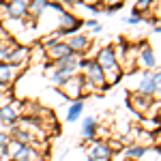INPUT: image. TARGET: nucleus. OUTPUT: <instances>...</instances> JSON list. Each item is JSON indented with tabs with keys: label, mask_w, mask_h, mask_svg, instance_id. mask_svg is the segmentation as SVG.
Masks as SVG:
<instances>
[{
	"label": "nucleus",
	"mask_w": 161,
	"mask_h": 161,
	"mask_svg": "<svg viewBox=\"0 0 161 161\" xmlns=\"http://www.w3.org/2000/svg\"><path fill=\"white\" fill-rule=\"evenodd\" d=\"M77 67H84V69H86V75H84V77L92 84V88L97 86V88H101V90H103V88H108V84H105V75H103V69H101L95 60H90V58H82Z\"/></svg>",
	"instance_id": "obj_1"
},
{
	"label": "nucleus",
	"mask_w": 161,
	"mask_h": 161,
	"mask_svg": "<svg viewBox=\"0 0 161 161\" xmlns=\"http://www.w3.org/2000/svg\"><path fill=\"white\" fill-rule=\"evenodd\" d=\"M82 26V22L75 17L73 13L69 11H62L58 13V22H56V30L60 32V35H71V32H75L77 28Z\"/></svg>",
	"instance_id": "obj_2"
},
{
	"label": "nucleus",
	"mask_w": 161,
	"mask_h": 161,
	"mask_svg": "<svg viewBox=\"0 0 161 161\" xmlns=\"http://www.w3.org/2000/svg\"><path fill=\"white\" fill-rule=\"evenodd\" d=\"M62 92L67 95V97H71V99H80V97H84V77L82 75H73L69 82H64L62 84Z\"/></svg>",
	"instance_id": "obj_3"
},
{
	"label": "nucleus",
	"mask_w": 161,
	"mask_h": 161,
	"mask_svg": "<svg viewBox=\"0 0 161 161\" xmlns=\"http://www.w3.org/2000/svg\"><path fill=\"white\" fill-rule=\"evenodd\" d=\"M11 64H15V67H26L28 62H30V47H26V45H15L11 52H9V60Z\"/></svg>",
	"instance_id": "obj_4"
},
{
	"label": "nucleus",
	"mask_w": 161,
	"mask_h": 161,
	"mask_svg": "<svg viewBox=\"0 0 161 161\" xmlns=\"http://www.w3.org/2000/svg\"><path fill=\"white\" fill-rule=\"evenodd\" d=\"M4 11L11 19H24L28 17V0H9Z\"/></svg>",
	"instance_id": "obj_5"
},
{
	"label": "nucleus",
	"mask_w": 161,
	"mask_h": 161,
	"mask_svg": "<svg viewBox=\"0 0 161 161\" xmlns=\"http://www.w3.org/2000/svg\"><path fill=\"white\" fill-rule=\"evenodd\" d=\"M95 62L99 64L103 71H108V69H114V67H118V60H116L114 47H103V50H99V54H97Z\"/></svg>",
	"instance_id": "obj_6"
},
{
	"label": "nucleus",
	"mask_w": 161,
	"mask_h": 161,
	"mask_svg": "<svg viewBox=\"0 0 161 161\" xmlns=\"http://www.w3.org/2000/svg\"><path fill=\"white\" fill-rule=\"evenodd\" d=\"M17 71H19V67H15L11 62H0V88L13 84L17 77Z\"/></svg>",
	"instance_id": "obj_7"
},
{
	"label": "nucleus",
	"mask_w": 161,
	"mask_h": 161,
	"mask_svg": "<svg viewBox=\"0 0 161 161\" xmlns=\"http://www.w3.org/2000/svg\"><path fill=\"white\" fill-rule=\"evenodd\" d=\"M19 118V103H7L0 108V123H17Z\"/></svg>",
	"instance_id": "obj_8"
},
{
	"label": "nucleus",
	"mask_w": 161,
	"mask_h": 161,
	"mask_svg": "<svg viewBox=\"0 0 161 161\" xmlns=\"http://www.w3.org/2000/svg\"><path fill=\"white\" fill-rule=\"evenodd\" d=\"M150 99L153 97H144L140 92H133V95H129V108L140 112V114H144L146 110H150Z\"/></svg>",
	"instance_id": "obj_9"
},
{
	"label": "nucleus",
	"mask_w": 161,
	"mask_h": 161,
	"mask_svg": "<svg viewBox=\"0 0 161 161\" xmlns=\"http://www.w3.org/2000/svg\"><path fill=\"white\" fill-rule=\"evenodd\" d=\"M137 60H140V64H144L146 69H155V64H157V60H155V52L150 50L146 43H140Z\"/></svg>",
	"instance_id": "obj_10"
},
{
	"label": "nucleus",
	"mask_w": 161,
	"mask_h": 161,
	"mask_svg": "<svg viewBox=\"0 0 161 161\" xmlns=\"http://www.w3.org/2000/svg\"><path fill=\"white\" fill-rule=\"evenodd\" d=\"M77 64H80V58H77V54H69V56H64L60 60H54L52 62V69H64V71H77Z\"/></svg>",
	"instance_id": "obj_11"
},
{
	"label": "nucleus",
	"mask_w": 161,
	"mask_h": 161,
	"mask_svg": "<svg viewBox=\"0 0 161 161\" xmlns=\"http://www.w3.org/2000/svg\"><path fill=\"white\" fill-rule=\"evenodd\" d=\"M137 92L144 95V97H153L155 95V88H153V73L150 71H144L140 82H137Z\"/></svg>",
	"instance_id": "obj_12"
},
{
	"label": "nucleus",
	"mask_w": 161,
	"mask_h": 161,
	"mask_svg": "<svg viewBox=\"0 0 161 161\" xmlns=\"http://www.w3.org/2000/svg\"><path fill=\"white\" fill-rule=\"evenodd\" d=\"M50 0H28V17L30 19H39L43 13L47 11Z\"/></svg>",
	"instance_id": "obj_13"
},
{
	"label": "nucleus",
	"mask_w": 161,
	"mask_h": 161,
	"mask_svg": "<svg viewBox=\"0 0 161 161\" xmlns=\"http://www.w3.org/2000/svg\"><path fill=\"white\" fill-rule=\"evenodd\" d=\"M64 43L69 45V50L73 52V54H77V52H84V50H88V45H90V39H88V37H84V35H73L71 39H67Z\"/></svg>",
	"instance_id": "obj_14"
},
{
	"label": "nucleus",
	"mask_w": 161,
	"mask_h": 161,
	"mask_svg": "<svg viewBox=\"0 0 161 161\" xmlns=\"http://www.w3.org/2000/svg\"><path fill=\"white\" fill-rule=\"evenodd\" d=\"M69 54H73V52L69 50V45H67L64 41H60V43L52 45L50 50H47V58L54 62V60H60V58H64V56H69Z\"/></svg>",
	"instance_id": "obj_15"
},
{
	"label": "nucleus",
	"mask_w": 161,
	"mask_h": 161,
	"mask_svg": "<svg viewBox=\"0 0 161 161\" xmlns=\"http://www.w3.org/2000/svg\"><path fill=\"white\" fill-rule=\"evenodd\" d=\"M90 157L95 161H110L112 153H110V148H108L105 142H97V144L92 146V150H90Z\"/></svg>",
	"instance_id": "obj_16"
},
{
	"label": "nucleus",
	"mask_w": 161,
	"mask_h": 161,
	"mask_svg": "<svg viewBox=\"0 0 161 161\" xmlns=\"http://www.w3.org/2000/svg\"><path fill=\"white\" fill-rule=\"evenodd\" d=\"M73 71H64V69H54V71H52V84H54V86H58L60 88L62 84H64V82H69V80H71V77H73Z\"/></svg>",
	"instance_id": "obj_17"
},
{
	"label": "nucleus",
	"mask_w": 161,
	"mask_h": 161,
	"mask_svg": "<svg viewBox=\"0 0 161 161\" xmlns=\"http://www.w3.org/2000/svg\"><path fill=\"white\" fill-rule=\"evenodd\" d=\"M82 110H84V103H82V99H75L73 103H71L69 112H67V120H69V123L77 120V118L82 116Z\"/></svg>",
	"instance_id": "obj_18"
},
{
	"label": "nucleus",
	"mask_w": 161,
	"mask_h": 161,
	"mask_svg": "<svg viewBox=\"0 0 161 161\" xmlns=\"http://www.w3.org/2000/svg\"><path fill=\"white\" fill-rule=\"evenodd\" d=\"M159 127H161V118H142V131L157 133Z\"/></svg>",
	"instance_id": "obj_19"
},
{
	"label": "nucleus",
	"mask_w": 161,
	"mask_h": 161,
	"mask_svg": "<svg viewBox=\"0 0 161 161\" xmlns=\"http://www.w3.org/2000/svg\"><path fill=\"white\" fill-rule=\"evenodd\" d=\"M95 131H97V123H95V118H84V123H82V136L84 137H95Z\"/></svg>",
	"instance_id": "obj_20"
},
{
	"label": "nucleus",
	"mask_w": 161,
	"mask_h": 161,
	"mask_svg": "<svg viewBox=\"0 0 161 161\" xmlns=\"http://www.w3.org/2000/svg\"><path fill=\"white\" fill-rule=\"evenodd\" d=\"M144 153H146V146H142V144H133V146H127V148H125V155H127V157H131V159L142 157Z\"/></svg>",
	"instance_id": "obj_21"
},
{
	"label": "nucleus",
	"mask_w": 161,
	"mask_h": 161,
	"mask_svg": "<svg viewBox=\"0 0 161 161\" xmlns=\"http://www.w3.org/2000/svg\"><path fill=\"white\" fill-rule=\"evenodd\" d=\"M32 155H35L32 146H28V144H26V146H22V150L13 157V161H30V159H32Z\"/></svg>",
	"instance_id": "obj_22"
},
{
	"label": "nucleus",
	"mask_w": 161,
	"mask_h": 161,
	"mask_svg": "<svg viewBox=\"0 0 161 161\" xmlns=\"http://www.w3.org/2000/svg\"><path fill=\"white\" fill-rule=\"evenodd\" d=\"M60 32L56 30V32H52V35H47V37H43V41H41V45L45 47V50H50L52 45H56V43H60Z\"/></svg>",
	"instance_id": "obj_23"
},
{
	"label": "nucleus",
	"mask_w": 161,
	"mask_h": 161,
	"mask_svg": "<svg viewBox=\"0 0 161 161\" xmlns=\"http://www.w3.org/2000/svg\"><path fill=\"white\" fill-rule=\"evenodd\" d=\"M153 2H155V0H137L136 7H133V15H140V13L148 11L150 7H153Z\"/></svg>",
	"instance_id": "obj_24"
},
{
	"label": "nucleus",
	"mask_w": 161,
	"mask_h": 161,
	"mask_svg": "<svg viewBox=\"0 0 161 161\" xmlns=\"http://www.w3.org/2000/svg\"><path fill=\"white\" fill-rule=\"evenodd\" d=\"M153 88H155V95H161V71L153 73Z\"/></svg>",
	"instance_id": "obj_25"
},
{
	"label": "nucleus",
	"mask_w": 161,
	"mask_h": 161,
	"mask_svg": "<svg viewBox=\"0 0 161 161\" xmlns=\"http://www.w3.org/2000/svg\"><path fill=\"white\" fill-rule=\"evenodd\" d=\"M108 144V148H110V153H116V150H123V144L118 142V140H110V142H105Z\"/></svg>",
	"instance_id": "obj_26"
},
{
	"label": "nucleus",
	"mask_w": 161,
	"mask_h": 161,
	"mask_svg": "<svg viewBox=\"0 0 161 161\" xmlns=\"http://www.w3.org/2000/svg\"><path fill=\"white\" fill-rule=\"evenodd\" d=\"M13 47H15V45H13ZM13 47H11V50H13ZM11 50H9V47H4V45L0 47V62H7V60H9V52H11Z\"/></svg>",
	"instance_id": "obj_27"
},
{
	"label": "nucleus",
	"mask_w": 161,
	"mask_h": 161,
	"mask_svg": "<svg viewBox=\"0 0 161 161\" xmlns=\"http://www.w3.org/2000/svg\"><path fill=\"white\" fill-rule=\"evenodd\" d=\"M86 26H88V28H92L95 32H101V24L97 22V19H88V22H86Z\"/></svg>",
	"instance_id": "obj_28"
},
{
	"label": "nucleus",
	"mask_w": 161,
	"mask_h": 161,
	"mask_svg": "<svg viewBox=\"0 0 161 161\" xmlns=\"http://www.w3.org/2000/svg\"><path fill=\"white\" fill-rule=\"evenodd\" d=\"M125 0H103V7H123Z\"/></svg>",
	"instance_id": "obj_29"
},
{
	"label": "nucleus",
	"mask_w": 161,
	"mask_h": 161,
	"mask_svg": "<svg viewBox=\"0 0 161 161\" xmlns=\"http://www.w3.org/2000/svg\"><path fill=\"white\" fill-rule=\"evenodd\" d=\"M127 24H131V26L142 24V15H131V17H127Z\"/></svg>",
	"instance_id": "obj_30"
},
{
	"label": "nucleus",
	"mask_w": 161,
	"mask_h": 161,
	"mask_svg": "<svg viewBox=\"0 0 161 161\" xmlns=\"http://www.w3.org/2000/svg\"><path fill=\"white\" fill-rule=\"evenodd\" d=\"M9 140H11V137L7 136V133H2V131H0V148H7V144H9Z\"/></svg>",
	"instance_id": "obj_31"
},
{
	"label": "nucleus",
	"mask_w": 161,
	"mask_h": 161,
	"mask_svg": "<svg viewBox=\"0 0 161 161\" xmlns=\"http://www.w3.org/2000/svg\"><path fill=\"white\" fill-rule=\"evenodd\" d=\"M62 2H64V4H84L82 0H62Z\"/></svg>",
	"instance_id": "obj_32"
},
{
	"label": "nucleus",
	"mask_w": 161,
	"mask_h": 161,
	"mask_svg": "<svg viewBox=\"0 0 161 161\" xmlns=\"http://www.w3.org/2000/svg\"><path fill=\"white\" fill-rule=\"evenodd\" d=\"M84 4H99V0H82Z\"/></svg>",
	"instance_id": "obj_33"
},
{
	"label": "nucleus",
	"mask_w": 161,
	"mask_h": 161,
	"mask_svg": "<svg viewBox=\"0 0 161 161\" xmlns=\"http://www.w3.org/2000/svg\"><path fill=\"white\" fill-rule=\"evenodd\" d=\"M155 32H157V35H161V26H155Z\"/></svg>",
	"instance_id": "obj_34"
},
{
	"label": "nucleus",
	"mask_w": 161,
	"mask_h": 161,
	"mask_svg": "<svg viewBox=\"0 0 161 161\" xmlns=\"http://www.w3.org/2000/svg\"><path fill=\"white\" fill-rule=\"evenodd\" d=\"M157 137H159V140H161V127H159V131H157Z\"/></svg>",
	"instance_id": "obj_35"
},
{
	"label": "nucleus",
	"mask_w": 161,
	"mask_h": 161,
	"mask_svg": "<svg viewBox=\"0 0 161 161\" xmlns=\"http://www.w3.org/2000/svg\"><path fill=\"white\" fill-rule=\"evenodd\" d=\"M155 150H157V153H161V146H155Z\"/></svg>",
	"instance_id": "obj_36"
},
{
	"label": "nucleus",
	"mask_w": 161,
	"mask_h": 161,
	"mask_svg": "<svg viewBox=\"0 0 161 161\" xmlns=\"http://www.w3.org/2000/svg\"><path fill=\"white\" fill-rule=\"evenodd\" d=\"M52 2H62V0H52Z\"/></svg>",
	"instance_id": "obj_37"
},
{
	"label": "nucleus",
	"mask_w": 161,
	"mask_h": 161,
	"mask_svg": "<svg viewBox=\"0 0 161 161\" xmlns=\"http://www.w3.org/2000/svg\"><path fill=\"white\" fill-rule=\"evenodd\" d=\"M0 131H2V123H0Z\"/></svg>",
	"instance_id": "obj_38"
},
{
	"label": "nucleus",
	"mask_w": 161,
	"mask_h": 161,
	"mask_svg": "<svg viewBox=\"0 0 161 161\" xmlns=\"http://www.w3.org/2000/svg\"><path fill=\"white\" fill-rule=\"evenodd\" d=\"M88 161H95V159H92V157H90V159H88Z\"/></svg>",
	"instance_id": "obj_39"
},
{
	"label": "nucleus",
	"mask_w": 161,
	"mask_h": 161,
	"mask_svg": "<svg viewBox=\"0 0 161 161\" xmlns=\"http://www.w3.org/2000/svg\"><path fill=\"white\" fill-rule=\"evenodd\" d=\"M0 47H2V41H0Z\"/></svg>",
	"instance_id": "obj_40"
}]
</instances>
